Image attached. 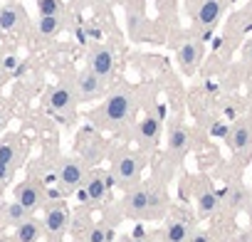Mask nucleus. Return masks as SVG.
<instances>
[{
	"mask_svg": "<svg viewBox=\"0 0 252 242\" xmlns=\"http://www.w3.org/2000/svg\"><path fill=\"white\" fill-rule=\"evenodd\" d=\"M131 114H134V96H131V91L119 89V91L106 96V101L94 114V119L99 121L101 126H106V129H119V126H124L126 121L131 119Z\"/></svg>",
	"mask_w": 252,
	"mask_h": 242,
	"instance_id": "nucleus-1",
	"label": "nucleus"
},
{
	"mask_svg": "<svg viewBox=\"0 0 252 242\" xmlns=\"http://www.w3.org/2000/svg\"><path fill=\"white\" fill-rule=\"evenodd\" d=\"M141 171H144V161L134 153H124L114 161V168H111V178L114 183L119 185H131L141 178Z\"/></svg>",
	"mask_w": 252,
	"mask_h": 242,
	"instance_id": "nucleus-2",
	"label": "nucleus"
},
{
	"mask_svg": "<svg viewBox=\"0 0 252 242\" xmlns=\"http://www.w3.org/2000/svg\"><path fill=\"white\" fill-rule=\"evenodd\" d=\"M87 67L96 72L101 79H109L116 69V55L109 45H94L87 55Z\"/></svg>",
	"mask_w": 252,
	"mask_h": 242,
	"instance_id": "nucleus-3",
	"label": "nucleus"
},
{
	"mask_svg": "<svg viewBox=\"0 0 252 242\" xmlns=\"http://www.w3.org/2000/svg\"><path fill=\"white\" fill-rule=\"evenodd\" d=\"M104 87H106V79H101L96 72H92L89 67H84V69L77 74L74 94H77L82 101H92V99H99V96L104 94Z\"/></svg>",
	"mask_w": 252,
	"mask_h": 242,
	"instance_id": "nucleus-4",
	"label": "nucleus"
},
{
	"mask_svg": "<svg viewBox=\"0 0 252 242\" xmlns=\"http://www.w3.org/2000/svg\"><path fill=\"white\" fill-rule=\"evenodd\" d=\"M225 141H227V146H230L232 153H237V156L250 153V149H252V124H250L247 119L235 121V124L227 129Z\"/></svg>",
	"mask_w": 252,
	"mask_h": 242,
	"instance_id": "nucleus-5",
	"label": "nucleus"
},
{
	"mask_svg": "<svg viewBox=\"0 0 252 242\" xmlns=\"http://www.w3.org/2000/svg\"><path fill=\"white\" fill-rule=\"evenodd\" d=\"M57 176H60V183H62V188H67V190H77L79 185H84V181H87V166L79 161V158H64L62 161V166L57 168Z\"/></svg>",
	"mask_w": 252,
	"mask_h": 242,
	"instance_id": "nucleus-6",
	"label": "nucleus"
},
{
	"mask_svg": "<svg viewBox=\"0 0 252 242\" xmlns=\"http://www.w3.org/2000/svg\"><path fill=\"white\" fill-rule=\"evenodd\" d=\"M15 200H18L28 212H35V210L42 205V200H45V188H42V183H37V181H23V183H18V185H15Z\"/></svg>",
	"mask_w": 252,
	"mask_h": 242,
	"instance_id": "nucleus-7",
	"label": "nucleus"
},
{
	"mask_svg": "<svg viewBox=\"0 0 252 242\" xmlns=\"http://www.w3.org/2000/svg\"><path fill=\"white\" fill-rule=\"evenodd\" d=\"M225 13V0H200V5H198V13H195V23L198 28L208 35L222 18Z\"/></svg>",
	"mask_w": 252,
	"mask_h": 242,
	"instance_id": "nucleus-8",
	"label": "nucleus"
},
{
	"mask_svg": "<svg viewBox=\"0 0 252 242\" xmlns=\"http://www.w3.org/2000/svg\"><path fill=\"white\" fill-rule=\"evenodd\" d=\"M124 208L131 217H149L151 215V188L146 185L131 188L129 195L124 198Z\"/></svg>",
	"mask_w": 252,
	"mask_h": 242,
	"instance_id": "nucleus-9",
	"label": "nucleus"
},
{
	"mask_svg": "<svg viewBox=\"0 0 252 242\" xmlns=\"http://www.w3.org/2000/svg\"><path fill=\"white\" fill-rule=\"evenodd\" d=\"M200 60H203V45L198 40H186L176 50V62H178V67H181L183 74H193L198 69Z\"/></svg>",
	"mask_w": 252,
	"mask_h": 242,
	"instance_id": "nucleus-10",
	"label": "nucleus"
},
{
	"mask_svg": "<svg viewBox=\"0 0 252 242\" xmlns=\"http://www.w3.org/2000/svg\"><path fill=\"white\" fill-rule=\"evenodd\" d=\"M77 104V94L67 87V84H57L50 94H47V109L55 114V116H64L74 109Z\"/></svg>",
	"mask_w": 252,
	"mask_h": 242,
	"instance_id": "nucleus-11",
	"label": "nucleus"
},
{
	"mask_svg": "<svg viewBox=\"0 0 252 242\" xmlns=\"http://www.w3.org/2000/svg\"><path fill=\"white\" fill-rule=\"evenodd\" d=\"M42 225H45V230H47L50 237H62L64 230H67V225H69V212H67V208H64V205H52V208H47Z\"/></svg>",
	"mask_w": 252,
	"mask_h": 242,
	"instance_id": "nucleus-12",
	"label": "nucleus"
},
{
	"mask_svg": "<svg viewBox=\"0 0 252 242\" xmlns=\"http://www.w3.org/2000/svg\"><path fill=\"white\" fill-rule=\"evenodd\" d=\"M111 185H114V178H111V176H104V173H99V171H96V173H89L87 181H84V188H87L92 203H101V200L106 198V193H109Z\"/></svg>",
	"mask_w": 252,
	"mask_h": 242,
	"instance_id": "nucleus-13",
	"label": "nucleus"
},
{
	"mask_svg": "<svg viewBox=\"0 0 252 242\" xmlns=\"http://www.w3.org/2000/svg\"><path fill=\"white\" fill-rule=\"evenodd\" d=\"M220 203H222V198H220L213 188H200V190L195 193V208H198V215H200V217L215 215V212L220 210Z\"/></svg>",
	"mask_w": 252,
	"mask_h": 242,
	"instance_id": "nucleus-14",
	"label": "nucleus"
},
{
	"mask_svg": "<svg viewBox=\"0 0 252 242\" xmlns=\"http://www.w3.org/2000/svg\"><path fill=\"white\" fill-rule=\"evenodd\" d=\"M168 151L171 153H176V156H183L186 151H188V146H190V134H188V129L186 126H181V124H176V126H171L168 129Z\"/></svg>",
	"mask_w": 252,
	"mask_h": 242,
	"instance_id": "nucleus-15",
	"label": "nucleus"
},
{
	"mask_svg": "<svg viewBox=\"0 0 252 242\" xmlns=\"http://www.w3.org/2000/svg\"><path fill=\"white\" fill-rule=\"evenodd\" d=\"M139 139L144 144H156L158 136H161V119L156 114H146L141 121H139Z\"/></svg>",
	"mask_w": 252,
	"mask_h": 242,
	"instance_id": "nucleus-16",
	"label": "nucleus"
},
{
	"mask_svg": "<svg viewBox=\"0 0 252 242\" xmlns=\"http://www.w3.org/2000/svg\"><path fill=\"white\" fill-rule=\"evenodd\" d=\"M193 235V227L188 220H171L166 225V232H163V242H188Z\"/></svg>",
	"mask_w": 252,
	"mask_h": 242,
	"instance_id": "nucleus-17",
	"label": "nucleus"
},
{
	"mask_svg": "<svg viewBox=\"0 0 252 242\" xmlns=\"http://www.w3.org/2000/svg\"><path fill=\"white\" fill-rule=\"evenodd\" d=\"M20 23H23V13L18 10L15 3L0 5V32H13L20 28Z\"/></svg>",
	"mask_w": 252,
	"mask_h": 242,
	"instance_id": "nucleus-18",
	"label": "nucleus"
},
{
	"mask_svg": "<svg viewBox=\"0 0 252 242\" xmlns=\"http://www.w3.org/2000/svg\"><path fill=\"white\" fill-rule=\"evenodd\" d=\"M40 232H42L40 222L35 217H25L15 227V242H40Z\"/></svg>",
	"mask_w": 252,
	"mask_h": 242,
	"instance_id": "nucleus-19",
	"label": "nucleus"
},
{
	"mask_svg": "<svg viewBox=\"0 0 252 242\" xmlns=\"http://www.w3.org/2000/svg\"><path fill=\"white\" fill-rule=\"evenodd\" d=\"M20 156H23V149L18 146L15 139L0 141V163H8V166L18 168L20 166Z\"/></svg>",
	"mask_w": 252,
	"mask_h": 242,
	"instance_id": "nucleus-20",
	"label": "nucleus"
},
{
	"mask_svg": "<svg viewBox=\"0 0 252 242\" xmlns=\"http://www.w3.org/2000/svg\"><path fill=\"white\" fill-rule=\"evenodd\" d=\"M225 205L230 208V210H240V208H247V203H250V195H247V190L240 185V183H235V185H230L227 190H225Z\"/></svg>",
	"mask_w": 252,
	"mask_h": 242,
	"instance_id": "nucleus-21",
	"label": "nucleus"
},
{
	"mask_svg": "<svg viewBox=\"0 0 252 242\" xmlns=\"http://www.w3.org/2000/svg\"><path fill=\"white\" fill-rule=\"evenodd\" d=\"M62 30V15H37V35L52 37Z\"/></svg>",
	"mask_w": 252,
	"mask_h": 242,
	"instance_id": "nucleus-22",
	"label": "nucleus"
},
{
	"mask_svg": "<svg viewBox=\"0 0 252 242\" xmlns=\"http://www.w3.org/2000/svg\"><path fill=\"white\" fill-rule=\"evenodd\" d=\"M144 25H146V20H144V13H139V10H134V8H129V10H126V30H129V37L139 40V35H141Z\"/></svg>",
	"mask_w": 252,
	"mask_h": 242,
	"instance_id": "nucleus-23",
	"label": "nucleus"
},
{
	"mask_svg": "<svg viewBox=\"0 0 252 242\" xmlns=\"http://www.w3.org/2000/svg\"><path fill=\"white\" fill-rule=\"evenodd\" d=\"M3 217H5V222H10V225H18V222H23L25 217H30V212L18 203V200H13V203H8L5 205V210H3Z\"/></svg>",
	"mask_w": 252,
	"mask_h": 242,
	"instance_id": "nucleus-24",
	"label": "nucleus"
},
{
	"mask_svg": "<svg viewBox=\"0 0 252 242\" xmlns=\"http://www.w3.org/2000/svg\"><path fill=\"white\" fill-rule=\"evenodd\" d=\"M0 72L8 74V77H18L23 72V62L18 55H3L0 57Z\"/></svg>",
	"mask_w": 252,
	"mask_h": 242,
	"instance_id": "nucleus-25",
	"label": "nucleus"
},
{
	"mask_svg": "<svg viewBox=\"0 0 252 242\" xmlns=\"http://www.w3.org/2000/svg\"><path fill=\"white\" fill-rule=\"evenodd\" d=\"M37 15H62V0H35Z\"/></svg>",
	"mask_w": 252,
	"mask_h": 242,
	"instance_id": "nucleus-26",
	"label": "nucleus"
},
{
	"mask_svg": "<svg viewBox=\"0 0 252 242\" xmlns=\"http://www.w3.org/2000/svg\"><path fill=\"white\" fill-rule=\"evenodd\" d=\"M114 240V232L104 225H94L87 235V242H111Z\"/></svg>",
	"mask_w": 252,
	"mask_h": 242,
	"instance_id": "nucleus-27",
	"label": "nucleus"
},
{
	"mask_svg": "<svg viewBox=\"0 0 252 242\" xmlns=\"http://www.w3.org/2000/svg\"><path fill=\"white\" fill-rule=\"evenodd\" d=\"M13 173H15V168H13V166H8V163H0V188H3V185L13 178Z\"/></svg>",
	"mask_w": 252,
	"mask_h": 242,
	"instance_id": "nucleus-28",
	"label": "nucleus"
},
{
	"mask_svg": "<svg viewBox=\"0 0 252 242\" xmlns=\"http://www.w3.org/2000/svg\"><path fill=\"white\" fill-rule=\"evenodd\" d=\"M40 183H42V188H52L55 183H60V176H57V171H50V173H45Z\"/></svg>",
	"mask_w": 252,
	"mask_h": 242,
	"instance_id": "nucleus-29",
	"label": "nucleus"
},
{
	"mask_svg": "<svg viewBox=\"0 0 252 242\" xmlns=\"http://www.w3.org/2000/svg\"><path fill=\"white\" fill-rule=\"evenodd\" d=\"M77 203H79V205H89V203H92V198H89V193H87L84 185L77 188Z\"/></svg>",
	"mask_w": 252,
	"mask_h": 242,
	"instance_id": "nucleus-30",
	"label": "nucleus"
},
{
	"mask_svg": "<svg viewBox=\"0 0 252 242\" xmlns=\"http://www.w3.org/2000/svg\"><path fill=\"white\" fill-rule=\"evenodd\" d=\"M188 242H213V237H210L208 232H195V230H193V235H190Z\"/></svg>",
	"mask_w": 252,
	"mask_h": 242,
	"instance_id": "nucleus-31",
	"label": "nucleus"
},
{
	"mask_svg": "<svg viewBox=\"0 0 252 242\" xmlns=\"http://www.w3.org/2000/svg\"><path fill=\"white\" fill-rule=\"evenodd\" d=\"M242 60L247 62V64H252V37L245 42V47H242Z\"/></svg>",
	"mask_w": 252,
	"mask_h": 242,
	"instance_id": "nucleus-32",
	"label": "nucleus"
},
{
	"mask_svg": "<svg viewBox=\"0 0 252 242\" xmlns=\"http://www.w3.org/2000/svg\"><path fill=\"white\" fill-rule=\"evenodd\" d=\"M5 126H8V116H5L3 111H0V131H3Z\"/></svg>",
	"mask_w": 252,
	"mask_h": 242,
	"instance_id": "nucleus-33",
	"label": "nucleus"
},
{
	"mask_svg": "<svg viewBox=\"0 0 252 242\" xmlns=\"http://www.w3.org/2000/svg\"><path fill=\"white\" fill-rule=\"evenodd\" d=\"M129 242H149V240H146V237H141V235H134Z\"/></svg>",
	"mask_w": 252,
	"mask_h": 242,
	"instance_id": "nucleus-34",
	"label": "nucleus"
},
{
	"mask_svg": "<svg viewBox=\"0 0 252 242\" xmlns=\"http://www.w3.org/2000/svg\"><path fill=\"white\" fill-rule=\"evenodd\" d=\"M247 215H250V222H252V198H250V203H247Z\"/></svg>",
	"mask_w": 252,
	"mask_h": 242,
	"instance_id": "nucleus-35",
	"label": "nucleus"
},
{
	"mask_svg": "<svg viewBox=\"0 0 252 242\" xmlns=\"http://www.w3.org/2000/svg\"><path fill=\"white\" fill-rule=\"evenodd\" d=\"M247 10H250V15H252V0H250V5H247Z\"/></svg>",
	"mask_w": 252,
	"mask_h": 242,
	"instance_id": "nucleus-36",
	"label": "nucleus"
},
{
	"mask_svg": "<svg viewBox=\"0 0 252 242\" xmlns=\"http://www.w3.org/2000/svg\"><path fill=\"white\" fill-rule=\"evenodd\" d=\"M3 77H5V74H3V72H0V84H3Z\"/></svg>",
	"mask_w": 252,
	"mask_h": 242,
	"instance_id": "nucleus-37",
	"label": "nucleus"
},
{
	"mask_svg": "<svg viewBox=\"0 0 252 242\" xmlns=\"http://www.w3.org/2000/svg\"><path fill=\"white\" fill-rule=\"evenodd\" d=\"M0 242H10V240H5V237H0Z\"/></svg>",
	"mask_w": 252,
	"mask_h": 242,
	"instance_id": "nucleus-38",
	"label": "nucleus"
},
{
	"mask_svg": "<svg viewBox=\"0 0 252 242\" xmlns=\"http://www.w3.org/2000/svg\"><path fill=\"white\" fill-rule=\"evenodd\" d=\"M250 198H252V193H250Z\"/></svg>",
	"mask_w": 252,
	"mask_h": 242,
	"instance_id": "nucleus-39",
	"label": "nucleus"
},
{
	"mask_svg": "<svg viewBox=\"0 0 252 242\" xmlns=\"http://www.w3.org/2000/svg\"><path fill=\"white\" fill-rule=\"evenodd\" d=\"M121 3H124V0H121Z\"/></svg>",
	"mask_w": 252,
	"mask_h": 242,
	"instance_id": "nucleus-40",
	"label": "nucleus"
}]
</instances>
